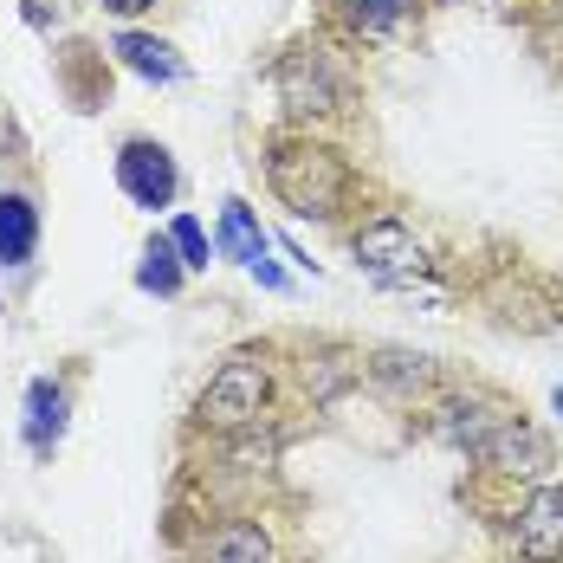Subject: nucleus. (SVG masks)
Listing matches in <instances>:
<instances>
[{"instance_id":"obj_1","label":"nucleus","mask_w":563,"mask_h":563,"mask_svg":"<svg viewBox=\"0 0 563 563\" xmlns=\"http://www.w3.org/2000/svg\"><path fill=\"white\" fill-rule=\"evenodd\" d=\"M266 175H273V195L298 221H331L343 208V195H350V169L324 143H273Z\"/></svg>"},{"instance_id":"obj_2","label":"nucleus","mask_w":563,"mask_h":563,"mask_svg":"<svg viewBox=\"0 0 563 563\" xmlns=\"http://www.w3.org/2000/svg\"><path fill=\"white\" fill-rule=\"evenodd\" d=\"M260 408H266V369H260L253 356L221 363V376L201 389V421H208V428H221V434L253 428V421H260Z\"/></svg>"},{"instance_id":"obj_3","label":"nucleus","mask_w":563,"mask_h":563,"mask_svg":"<svg viewBox=\"0 0 563 563\" xmlns=\"http://www.w3.org/2000/svg\"><path fill=\"white\" fill-rule=\"evenodd\" d=\"M279 98H285V111H298V117H331L350 104V78L331 71L324 53H291V58H279Z\"/></svg>"},{"instance_id":"obj_4","label":"nucleus","mask_w":563,"mask_h":563,"mask_svg":"<svg viewBox=\"0 0 563 563\" xmlns=\"http://www.w3.org/2000/svg\"><path fill=\"white\" fill-rule=\"evenodd\" d=\"M356 266L383 285H401V279H415V273H428V253H421V240L401 221H369L356 233Z\"/></svg>"},{"instance_id":"obj_5","label":"nucleus","mask_w":563,"mask_h":563,"mask_svg":"<svg viewBox=\"0 0 563 563\" xmlns=\"http://www.w3.org/2000/svg\"><path fill=\"white\" fill-rule=\"evenodd\" d=\"M473 460H486V466H499V473H525V479H544V473H551L544 434H538L531 421H518V415H493V428L479 434Z\"/></svg>"},{"instance_id":"obj_6","label":"nucleus","mask_w":563,"mask_h":563,"mask_svg":"<svg viewBox=\"0 0 563 563\" xmlns=\"http://www.w3.org/2000/svg\"><path fill=\"white\" fill-rule=\"evenodd\" d=\"M117 181H123V195H130L136 208H169L175 201V156L163 143L136 136V143L117 150Z\"/></svg>"},{"instance_id":"obj_7","label":"nucleus","mask_w":563,"mask_h":563,"mask_svg":"<svg viewBox=\"0 0 563 563\" xmlns=\"http://www.w3.org/2000/svg\"><path fill=\"white\" fill-rule=\"evenodd\" d=\"M214 246H221L227 260H240L246 273H260V285H285L279 266L266 260V233H260L253 208H246L240 195H233V201H221V240H214Z\"/></svg>"},{"instance_id":"obj_8","label":"nucleus","mask_w":563,"mask_h":563,"mask_svg":"<svg viewBox=\"0 0 563 563\" xmlns=\"http://www.w3.org/2000/svg\"><path fill=\"white\" fill-rule=\"evenodd\" d=\"M518 544L531 563H558L563 558V486H538L525 511H518Z\"/></svg>"},{"instance_id":"obj_9","label":"nucleus","mask_w":563,"mask_h":563,"mask_svg":"<svg viewBox=\"0 0 563 563\" xmlns=\"http://www.w3.org/2000/svg\"><path fill=\"white\" fill-rule=\"evenodd\" d=\"M40 246V214L26 195H0V266H26Z\"/></svg>"},{"instance_id":"obj_10","label":"nucleus","mask_w":563,"mask_h":563,"mask_svg":"<svg viewBox=\"0 0 563 563\" xmlns=\"http://www.w3.org/2000/svg\"><path fill=\"white\" fill-rule=\"evenodd\" d=\"M130 71H143V78H156V85H175L181 78V58L163 46V40H150V33H117V46H111Z\"/></svg>"},{"instance_id":"obj_11","label":"nucleus","mask_w":563,"mask_h":563,"mask_svg":"<svg viewBox=\"0 0 563 563\" xmlns=\"http://www.w3.org/2000/svg\"><path fill=\"white\" fill-rule=\"evenodd\" d=\"M208 563H273V538H266L253 518H233V525H221V531H214Z\"/></svg>"},{"instance_id":"obj_12","label":"nucleus","mask_w":563,"mask_h":563,"mask_svg":"<svg viewBox=\"0 0 563 563\" xmlns=\"http://www.w3.org/2000/svg\"><path fill=\"white\" fill-rule=\"evenodd\" d=\"M58 428H65V395L53 383H33L26 389V434H33V448H53Z\"/></svg>"},{"instance_id":"obj_13","label":"nucleus","mask_w":563,"mask_h":563,"mask_svg":"<svg viewBox=\"0 0 563 563\" xmlns=\"http://www.w3.org/2000/svg\"><path fill=\"white\" fill-rule=\"evenodd\" d=\"M136 285H143V291H163V298L181 285V253H175L169 240H150V253H143V266H136Z\"/></svg>"},{"instance_id":"obj_14","label":"nucleus","mask_w":563,"mask_h":563,"mask_svg":"<svg viewBox=\"0 0 563 563\" xmlns=\"http://www.w3.org/2000/svg\"><path fill=\"white\" fill-rule=\"evenodd\" d=\"M169 246L181 253L188 273H208V260H214V240H208V227L195 221V214H175L169 221Z\"/></svg>"},{"instance_id":"obj_15","label":"nucleus","mask_w":563,"mask_h":563,"mask_svg":"<svg viewBox=\"0 0 563 563\" xmlns=\"http://www.w3.org/2000/svg\"><path fill=\"white\" fill-rule=\"evenodd\" d=\"M401 13H415V0H356V26H363V33H383Z\"/></svg>"},{"instance_id":"obj_16","label":"nucleus","mask_w":563,"mask_h":563,"mask_svg":"<svg viewBox=\"0 0 563 563\" xmlns=\"http://www.w3.org/2000/svg\"><path fill=\"white\" fill-rule=\"evenodd\" d=\"M150 7H156V0H104V13H123V20H130V13H150Z\"/></svg>"},{"instance_id":"obj_17","label":"nucleus","mask_w":563,"mask_h":563,"mask_svg":"<svg viewBox=\"0 0 563 563\" xmlns=\"http://www.w3.org/2000/svg\"><path fill=\"white\" fill-rule=\"evenodd\" d=\"M558 415H563V389H558Z\"/></svg>"}]
</instances>
